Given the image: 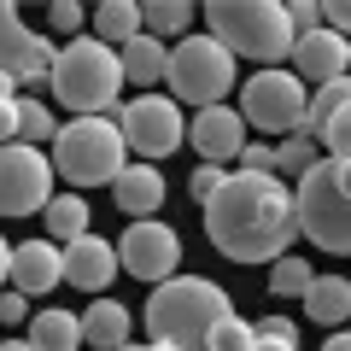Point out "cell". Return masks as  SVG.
I'll use <instances>...</instances> for the list:
<instances>
[{
	"label": "cell",
	"mask_w": 351,
	"mask_h": 351,
	"mask_svg": "<svg viewBox=\"0 0 351 351\" xmlns=\"http://www.w3.org/2000/svg\"><path fill=\"white\" fill-rule=\"evenodd\" d=\"M293 76L299 82H339L346 76V36L339 29H311V36H299L293 41Z\"/></svg>",
	"instance_id": "obj_14"
},
{
	"label": "cell",
	"mask_w": 351,
	"mask_h": 351,
	"mask_svg": "<svg viewBox=\"0 0 351 351\" xmlns=\"http://www.w3.org/2000/svg\"><path fill=\"white\" fill-rule=\"evenodd\" d=\"M29 346L36 351H82V311H36L29 316Z\"/></svg>",
	"instance_id": "obj_19"
},
{
	"label": "cell",
	"mask_w": 351,
	"mask_h": 351,
	"mask_svg": "<svg viewBox=\"0 0 351 351\" xmlns=\"http://www.w3.org/2000/svg\"><path fill=\"white\" fill-rule=\"evenodd\" d=\"M47 24H53V29H64V36H71V29H82V6H76V0H53V12H47Z\"/></svg>",
	"instance_id": "obj_34"
},
{
	"label": "cell",
	"mask_w": 351,
	"mask_h": 351,
	"mask_svg": "<svg viewBox=\"0 0 351 351\" xmlns=\"http://www.w3.org/2000/svg\"><path fill=\"white\" fill-rule=\"evenodd\" d=\"M117 258H123V276H141L147 287H164V281H176V269H182V240H176L170 223H129L123 240H117Z\"/></svg>",
	"instance_id": "obj_11"
},
{
	"label": "cell",
	"mask_w": 351,
	"mask_h": 351,
	"mask_svg": "<svg viewBox=\"0 0 351 351\" xmlns=\"http://www.w3.org/2000/svg\"><path fill=\"white\" fill-rule=\"evenodd\" d=\"M252 339H258V328L246 316H228V322H217V334H211L205 351H252Z\"/></svg>",
	"instance_id": "obj_30"
},
{
	"label": "cell",
	"mask_w": 351,
	"mask_h": 351,
	"mask_svg": "<svg viewBox=\"0 0 351 351\" xmlns=\"http://www.w3.org/2000/svg\"><path fill=\"white\" fill-rule=\"evenodd\" d=\"M18 141V100H0V147Z\"/></svg>",
	"instance_id": "obj_38"
},
{
	"label": "cell",
	"mask_w": 351,
	"mask_h": 351,
	"mask_svg": "<svg viewBox=\"0 0 351 351\" xmlns=\"http://www.w3.org/2000/svg\"><path fill=\"white\" fill-rule=\"evenodd\" d=\"M6 29H18V6H6V0H0V36H6Z\"/></svg>",
	"instance_id": "obj_41"
},
{
	"label": "cell",
	"mask_w": 351,
	"mask_h": 351,
	"mask_svg": "<svg viewBox=\"0 0 351 351\" xmlns=\"http://www.w3.org/2000/svg\"><path fill=\"white\" fill-rule=\"evenodd\" d=\"M205 24H211V36L234 59H252L263 71H276L281 59H293V41H299L287 6H276V0H211Z\"/></svg>",
	"instance_id": "obj_4"
},
{
	"label": "cell",
	"mask_w": 351,
	"mask_h": 351,
	"mask_svg": "<svg viewBox=\"0 0 351 351\" xmlns=\"http://www.w3.org/2000/svg\"><path fill=\"white\" fill-rule=\"evenodd\" d=\"M112 276H123V258H117V246H106L100 234H82L76 246H64V281H71V287L106 299Z\"/></svg>",
	"instance_id": "obj_13"
},
{
	"label": "cell",
	"mask_w": 351,
	"mask_h": 351,
	"mask_svg": "<svg viewBox=\"0 0 351 351\" xmlns=\"http://www.w3.org/2000/svg\"><path fill=\"white\" fill-rule=\"evenodd\" d=\"M258 328V339H287V346H299V328L287 322V316H263V322H252Z\"/></svg>",
	"instance_id": "obj_35"
},
{
	"label": "cell",
	"mask_w": 351,
	"mask_h": 351,
	"mask_svg": "<svg viewBox=\"0 0 351 351\" xmlns=\"http://www.w3.org/2000/svg\"><path fill=\"white\" fill-rule=\"evenodd\" d=\"M240 170H246V176H276V147H269V141H246Z\"/></svg>",
	"instance_id": "obj_32"
},
{
	"label": "cell",
	"mask_w": 351,
	"mask_h": 351,
	"mask_svg": "<svg viewBox=\"0 0 351 351\" xmlns=\"http://www.w3.org/2000/svg\"><path fill=\"white\" fill-rule=\"evenodd\" d=\"M0 351H36V346H29V339H6Z\"/></svg>",
	"instance_id": "obj_44"
},
{
	"label": "cell",
	"mask_w": 351,
	"mask_h": 351,
	"mask_svg": "<svg viewBox=\"0 0 351 351\" xmlns=\"http://www.w3.org/2000/svg\"><path fill=\"white\" fill-rule=\"evenodd\" d=\"M304 316L339 334V322L351 316V281H346V276H316L311 293H304Z\"/></svg>",
	"instance_id": "obj_20"
},
{
	"label": "cell",
	"mask_w": 351,
	"mask_h": 351,
	"mask_svg": "<svg viewBox=\"0 0 351 351\" xmlns=\"http://www.w3.org/2000/svg\"><path fill=\"white\" fill-rule=\"evenodd\" d=\"M322 24L339 29V36L351 41V0H328V6H322Z\"/></svg>",
	"instance_id": "obj_37"
},
{
	"label": "cell",
	"mask_w": 351,
	"mask_h": 351,
	"mask_svg": "<svg viewBox=\"0 0 351 351\" xmlns=\"http://www.w3.org/2000/svg\"><path fill=\"white\" fill-rule=\"evenodd\" d=\"M287 18H293V29H299V36L322 29V6H316V0H293V6H287Z\"/></svg>",
	"instance_id": "obj_33"
},
{
	"label": "cell",
	"mask_w": 351,
	"mask_h": 351,
	"mask_svg": "<svg viewBox=\"0 0 351 351\" xmlns=\"http://www.w3.org/2000/svg\"><path fill=\"white\" fill-rule=\"evenodd\" d=\"M117 351H147V346H135V339H129V346H117Z\"/></svg>",
	"instance_id": "obj_45"
},
{
	"label": "cell",
	"mask_w": 351,
	"mask_h": 351,
	"mask_svg": "<svg viewBox=\"0 0 351 351\" xmlns=\"http://www.w3.org/2000/svg\"><path fill=\"white\" fill-rule=\"evenodd\" d=\"M0 100H18V82H12L6 71H0Z\"/></svg>",
	"instance_id": "obj_43"
},
{
	"label": "cell",
	"mask_w": 351,
	"mask_h": 351,
	"mask_svg": "<svg viewBox=\"0 0 351 351\" xmlns=\"http://www.w3.org/2000/svg\"><path fill=\"white\" fill-rule=\"evenodd\" d=\"M18 141L24 147H41V141H59V123L41 100H18Z\"/></svg>",
	"instance_id": "obj_27"
},
{
	"label": "cell",
	"mask_w": 351,
	"mask_h": 351,
	"mask_svg": "<svg viewBox=\"0 0 351 351\" xmlns=\"http://www.w3.org/2000/svg\"><path fill=\"white\" fill-rule=\"evenodd\" d=\"M188 141L199 147V164H223V158H240L246 152V117L234 106H211L188 123Z\"/></svg>",
	"instance_id": "obj_12"
},
{
	"label": "cell",
	"mask_w": 351,
	"mask_h": 351,
	"mask_svg": "<svg viewBox=\"0 0 351 351\" xmlns=\"http://www.w3.org/2000/svg\"><path fill=\"white\" fill-rule=\"evenodd\" d=\"M112 199H117V211H129V217H158V205H164V176L152 170V164H129L123 176L112 182Z\"/></svg>",
	"instance_id": "obj_18"
},
{
	"label": "cell",
	"mask_w": 351,
	"mask_h": 351,
	"mask_svg": "<svg viewBox=\"0 0 351 351\" xmlns=\"http://www.w3.org/2000/svg\"><path fill=\"white\" fill-rule=\"evenodd\" d=\"M311 281H316V269H311L304 258H293V252L269 263V293H276V299H304Z\"/></svg>",
	"instance_id": "obj_25"
},
{
	"label": "cell",
	"mask_w": 351,
	"mask_h": 351,
	"mask_svg": "<svg viewBox=\"0 0 351 351\" xmlns=\"http://www.w3.org/2000/svg\"><path fill=\"white\" fill-rule=\"evenodd\" d=\"M53 59H59V47L47 36H36V29H24V24L0 36V71L12 76V82H47Z\"/></svg>",
	"instance_id": "obj_15"
},
{
	"label": "cell",
	"mask_w": 351,
	"mask_h": 351,
	"mask_svg": "<svg viewBox=\"0 0 351 351\" xmlns=\"http://www.w3.org/2000/svg\"><path fill=\"white\" fill-rule=\"evenodd\" d=\"M252 351H299V346H287V339H252Z\"/></svg>",
	"instance_id": "obj_42"
},
{
	"label": "cell",
	"mask_w": 351,
	"mask_h": 351,
	"mask_svg": "<svg viewBox=\"0 0 351 351\" xmlns=\"http://www.w3.org/2000/svg\"><path fill=\"white\" fill-rule=\"evenodd\" d=\"M205 234L234 263H276L299 234V205L281 176H228L223 193L205 205Z\"/></svg>",
	"instance_id": "obj_1"
},
{
	"label": "cell",
	"mask_w": 351,
	"mask_h": 351,
	"mask_svg": "<svg viewBox=\"0 0 351 351\" xmlns=\"http://www.w3.org/2000/svg\"><path fill=\"white\" fill-rule=\"evenodd\" d=\"M147 334L152 346H176V351H205L217 334V322H228L234 316V304H228V293L217 287V281H199V276H176L164 281V287H152L147 299Z\"/></svg>",
	"instance_id": "obj_2"
},
{
	"label": "cell",
	"mask_w": 351,
	"mask_h": 351,
	"mask_svg": "<svg viewBox=\"0 0 351 351\" xmlns=\"http://www.w3.org/2000/svg\"><path fill=\"white\" fill-rule=\"evenodd\" d=\"M53 205V158L41 147H0V217H36Z\"/></svg>",
	"instance_id": "obj_10"
},
{
	"label": "cell",
	"mask_w": 351,
	"mask_h": 351,
	"mask_svg": "<svg viewBox=\"0 0 351 351\" xmlns=\"http://www.w3.org/2000/svg\"><path fill=\"white\" fill-rule=\"evenodd\" d=\"M117 59H123V82H164L170 76V47H164L158 36H135L129 47H117Z\"/></svg>",
	"instance_id": "obj_21"
},
{
	"label": "cell",
	"mask_w": 351,
	"mask_h": 351,
	"mask_svg": "<svg viewBox=\"0 0 351 351\" xmlns=\"http://www.w3.org/2000/svg\"><path fill=\"white\" fill-rule=\"evenodd\" d=\"M141 18H147V36H182V29L193 24V6L188 0H152V6H141Z\"/></svg>",
	"instance_id": "obj_26"
},
{
	"label": "cell",
	"mask_w": 351,
	"mask_h": 351,
	"mask_svg": "<svg viewBox=\"0 0 351 351\" xmlns=\"http://www.w3.org/2000/svg\"><path fill=\"white\" fill-rule=\"evenodd\" d=\"M112 123L123 129V147L141 152V164H158L170 158L182 141H188V123H182V106L170 94H135L112 112Z\"/></svg>",
	"instance_id": "obj_9"
},
{
	"label": "cell",
	"mask_w": 351,
	"mask_h": 351,
	"mask_svg": "<svg viewBox=\"0 0 351 351\" xmlns=\"http://www.w3.org/2000/svg\"><path fill=\"white\" fill-rule=\"evenodd\" d=\"M64 281V246H53V240H24V246H12V287L24 293H47Z\"/></svg>",
	"instance_id": "obj_16"
},
{
	"label": "cell",
	"mask_w": 351,
	"mask_h": 351,
	"mask_svg": "<svg viewBox=\"0 0 351 351\" xmlns=\"http://www.w3.org/2000/svg\"><path fill=\"white\" fill-rule=\"evenodd\" d=\"M47 88L59 94L64 112H76V117H112L117 94H123V59L100 36H76V41L59 47Z\"/></svg>",
	"instance_id": "obj_3"
},
{
	"label": "cell",
	"mask_w": 351,
	"mask_h": 351,
	"mask_svg": "<svg viewBox=\"0 0 351 351\" xmlns=\"http://www.w3.org/2000/svg\"><path fill=\"white\" fill-rule=\"evenodd\" d=\"M147 351H176V346H147Z\"/></svg>",
	"instance_id": "obj_46"
},
{
	"label": "cell",
	"mask_w": 351,
	"mask_h": 351,
	"mask_svg": "<svg viewBox=\"0 0 351 351\" xmlns=\"http://www.w3.org/2000/svg\"><path fill=\"white\" fill-rule=\"evenodd\" d=\"M240 117H246L252 129H263V135H304V123H311V82H299L293 71H258L246 76V88H240Z\"/></svg>",
	"instance_id": "obj_7"
},
{
	"label": "cell",
	"mask_w": 351,
	"mask_h": 351,
	"mask_svg": "<svg viewBox=\"0 0 351 351\" xmlns=\"http://www.w3.org/2000/svg\"><path fill=\"white\" fill-rule=\"evenodd\" d=\"M129 322H135V311L117 304L112 293H106V299H94V304L82 311V346H88V351H117V346H129Z\"/></svg>",
	"instance_id": "obj_17"
},
{
	"label": "cell",
	"mask_w": 351,
	"mask_h": 351,
	"mask_svg": "<svg viewBox=\"0 0 351 351\" xmlns=\"http://www.w3.org/2000/svg\"><path fill=\"white\" fill-rule=\"evenodd\" d=\"M41 223H47L53 246H76V240L88 234V199L82 193H53V205L41 211Z\"/></svg>",
	"instance_id": "obj_22"
},
{
	"label": "cell",
	"mask_w": 351,
	"mask_h": 351,
	"mask_svg": "<svg viewBox=\"0 0 351 351\" xmlns=\"http://www.w3.org/2000/svg\"><path fill=\"white\" fill-rule=\"evenodd\" d=\"M316 164H322V158H316V135H287L276 147V176L287 182V188H293V182H304Z\"/></svg>",
	"instance_id": "obj_24"
},
{
	"label": "cell",
	"mask_w": 351,
	"mask_h": 351,
	"mask_svg": "<svg viewBox=\"0 0 351 351\" xmlns=\"http://www.w3.org/2000/svg\"><path fill=\"white\" fill-rule=\"evenodd\" d=\"M322 351H351V334H346V328H339V334H328V339H322Z\"/></svg>",
	"instance_id": "obj_40"
},
{
	"label": "cell",
	"mask_w": 351,
	"mask_h": 351,
	"mask_svg": "<svg viewBox=\"0 0 351 351\" xmlns=\"http://www.w3.org/2000/svg\"><path fill=\"white\" fill-rule=\"evenodd\" d=\"M29 316H36V311H29V299H24V293H0V322H29Z\"/></svg>",
	"instance_id": "obj_36"
},
{
	"label": "cell",
	"mask_w": 351,
	"mask_h": 351,
	"mask_svg": "<svg viewBox=\"0 0 351 351\" xmlns=\"http://www.w3.org/2000/svg\"><path fill=\"white\" fill-rule=\"evenodd\" d=\"M94 29H100L106 47H129L135 36H147V18H141L135 0H106L100 12H94Z\"/></svg>",
	"instance_id": "obj_23"
},
{
	"label": "cell",
	"mask_w": 351,
	"mask_h": 351,
	"mask_svg": "<svg viewBox=\"0 0 351 351\" xmlns=\"http://www.w3.org/2000/svg\"><path fill=\"white\" fill-rule=\"evenodd\" d=\"M316 147H328V158H346V164H351V100L339 106L322 129H316Z\"/></svg>",
	"instance_id": "obj_28"
},
{
	"label": "cell",
	"mask_w": 351,
	"mask_h": 351,
	"mask_svg": "<svg viewBox=\"0 0 351 351\" xmlns=\"http://www.w3.org/2000/svg\"><path fill=\"white\" fill-rule=\"evenodd\" d=\"M123 152H129L123 129L112 117H71V123H59V141H53V170L71 188H106L129 170Z\"/></svg>",
	"instance_id": "obj_5"
},
{
	"label": "cell",
	"mask_w": 351,
	"mask_h": 351,
	"mask_svg": "<svg viewBox=\"0 0 351 351\" xmlns=\"http://www.w3.org/2000/svg\"><path fill=\"white\" fill-rule=\"evenodd\" d=\"M346 100H351V76H339V82L316 88V100H311V123H304V135H316V129H322V123H328V117H334Z\"/></svg>",
	"instance_id": "obj_29"
},
{
	"label": "cell",
	"mask_w": 351,
	"mask_h": 351,
	"mask_svg": "<svg viewBox=\"0 0 351 351\" xmlns=\"http://www.w3.org/2000/svg\"><path fill=\"white\" fill-rule=\"evenodd\" d=\"M293 205H299V234H311L322 252L351 258V193L334 182L328 158L304 176L299 188H293Z\"/></svg>",
	"instance_id": "obj_8"
},
{
	"label": "cell",
	"mask_w": 351,
	"mask_h": 351,
	"mask_svg": "<svg viewBox=\"0 0 351 351\" xmlns=\"http://www.w3.org/2000/svg\"><path fill=\"white\" fill-rule=\"evenodd\" d=\"M6 281H12V246L0 240V293H6Z\"/></svg>",
	"instance_id": "obj_39"
},
{
	"label": "cell",
	"mask_w": 351,
	"mask_h": 351,
	"mask_svg": "<svg viewBox=\"0 0 351 351\" xmlns=\"http://www.w3.org/2000/svg\"><path fill=\"white\" fill-rule=\"evenodd\" d=\"M346 64H351V41H346Z\"/></svg>",
	"instance_id": "obj_47"
},
{
	"label": "cell",
	"mask_w": 351,
	"mask_h": 351,
	"mask_svg": "<svg viewBox=\"0 0 351 351\" xmlns=\"http://www.w3.org/2000/svg\"><path fill=\"white\" fill-rule=\"evenodd\" d=\"M223 182H228V170H223V164H199V170L188 176V193H193L199 205H211L217 193H223Z\"/></svg>",
	"instance_id": "obj_31"
},
{
	"label": "cell",
	"mask_w": 351,
	"mask_h": 351,
	"mask_svg": "<svg viewBox=\"0 0 351 351\" xmlns=\"http://www.w3.org/2000/svg\"><path fill=\"white\" fill-rule=\"evenodd\" d=\"M170 100H188L193 112L223 106V94L234 88V53L217 36H182L170 47Z\"/></svg>",
	"instance_id": "obj_6"
}]
</instances>
